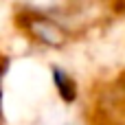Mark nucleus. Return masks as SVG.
I'll use <instances>...</instances> for the list:
<instances>
[{"label":"nucleus","mask_w":125,"mask_h":125,"mask_svg":"<svg viewBox=\"0 0 125 125\" xmlns=\"http://www.w3.org/2000/svg\"><path fill=\"white\" fill-rule=\"evenodd\" d=\"M53 81H55V86H57L64 101L75 99V81L70 79V75H66L62 68H53Z\"/></svg>","instance_id":"1"}]
</instances>
